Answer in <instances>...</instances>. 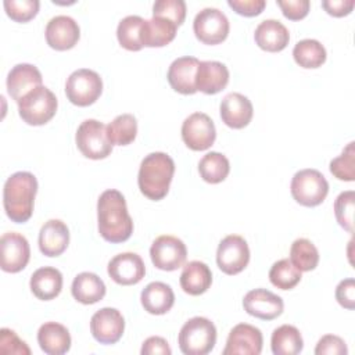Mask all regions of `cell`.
Segmentation results:
<instances>
[{
	"label": "cell",
	"mask_w": 355,
	"mask_h": 355,
	"mask_svg": "<svg viewBox=\"0 0 355 355\" xmlns=\"http://www.w3.org/2000/svg\"><path fill=\"white\" fill-rule=\"evenodd\" d=\"M98 233L105 241L123 243L133 233V220L123 194L115 189L103 191L97 201Z\"/></svg>",
	"instance_id": "1"
},
{
	"label": "cell",
	"mask_w": 355,
	"mask_h": 355,
	"mask_svg": "<svg viewBox=\"0 0 355 355\" xmlns=\"http://www.w3.org/2000/svg\"><path fill=\"white\" fill-rule=\"evenodd\" d=\"M37 193V180L33 173L19 171L12 173L3 187V205L7 216L15 223L29 220Z\"/></svg>",
	"instance_id": "2"
},
{
	"label": "cell",
	"mask_w": 355,
	"mask_h": 355,
	"mask_svg": "<svg viewBox=\"0 0 355 355\" xmlns=\"http://www.w3.org/2000/svg\"><path fill=\"white\" fill-rule=\"evenodd\" d=\"M175 173V162L166 153H151L140 164L137 184L147 198L162 200L168 191Z\"/></svg>",
	"instance_id": "3"
},
{
	"label": "cell",
	"mask_w": 355,
	"mask_h": 355,
	"mask_svg": "<svg viewBox=\"0 0 355 355\" xmlns=\"http://www.w3.org/2000/svg\"><path fill=\"white\" fill-rule=\"evenodd\" d=\"M178 343L184 355H207L215 347L216 327L207 318H191L182 326Z\"/></svg>",
	"instance_id": "4"
},
{
	"label": "cell",
	"mask_w": 355,
	"mask_h": 355,
	"mask_svg": "<svg viewBox=\"0 0 355 355\" xmlns=\"http://www.w3.org/2000/svg\"><path fill=\"white\" fill-rule=\"evenodd\" d=\"M55 94L46 86H37L18 101V112L28 125L39 126L47 123L57 111Z\"/></svg>",
	"instance_id": "5"
},
{
	"label": "cell",
	"mask_w": 355,
	"mask_h": 355,
	"mask_svg": "<svg viewBox=\"0 0 355 355\" xmlns=\"http://www.w3.org/2000/svg\"><path fill=\"white\" fill-rule=\"evenodd\" d=\"M293 198L304 207L322 204L329 193V183L318 169H301L295 172L290 184Z\"/></svg>",
	"instance_id": "6"
},
{
	"label": "cell",
	"mask_w": 355,
	"mask_h": 355,
	"mask_svg": "<svg viewBox=\"0 0 355 355\" xmlns=\"http://www.w3.org/2000/svg\"><path fill=\"white\" fill-rule=\"evenodd\" d=\"M76 146L90 159L107 158L112 151V143L107 135V126L97 119L83 121L76 130Z\"/></svg>",
	"instance_id": "7"
},
{
	"label": "cell",
	"mask_w": 355,
	"mask_h": 355,
	"mask_svg": "<svg viewBox=\"0 0 355 355\" xmlns=\"http://www.w3.org/2000/svg\"><path fill=\"white\" fill-rule=\"evenodd\" d=\"M103 92V80L96 71L80 68L73 71L65 83V94L68 100L78 107H87L100 97Z\"/></svg>",
	"instance_id": "8"
},
{
	"label": "cell",
	"mask_w": 355,
	"mask_h": 355,
	"mask_svg": "<svg viewBox=\"0 0 355 355\" xmlns=\"http://www.w3.org/2000/svg\"><path fill=\"white\" fill-rule=\"evenodd\" d=\"M227 17L215 7L202 8L193 21V31L196 37L204 44H219L229 35Z\"/></svg>",
	"instance_id": "9"
},
{
	"label": "cell",
	"mask_w": 355,
	"mask_h": 355,
	"mask_svg": "<svg viewBox=\"0 0 355 355\" xmlns=\"http://www.w3.org/2000/svg\"><path fill=\"white\" fill-rule=\"evenodd\" d=\"M250 262V248L244 237L229 234L220 240L216 250V263L226 275H237Z\"/></svg>",
	"instance_id": "10"
},
{
	"label": "cell",
	"mask_w": 355,
	"mask_h": 355,
	"mask_svg": "<svg viewBox=\"0 0 355 355\" xmlns=\"http://www.w3.org/2000/svg\"><path fill=\"white\" fill-rule=\"evenodd\" d=\"M150 257L155 268L172 272L183 266L187 258V248L180 239L164 234L153 241L150 247Z\"/></svg>",
	"instance_id": "11"
},
{
	"label": "cell",
	"mask_w": 355,
	"mask_h": 355,
	"mask_svg": "<svg viewBox=\"0 0 355 355\" xmlns=\"http://www.w3.org/2000/svg\"><path fill=\"white\" fill-rule=\"evenodd\" d=\"M216 139L214 121L204 112H193L182 123V140L194 151L208 150Z\"/></svg>",
	"instance_id": "12"
},
{
	"label": "cell",
	"mask_w": 355,
	"mask_h": 355,
	"mask_svg": "<svg viewBox=\"0 0 355 355\" xmlns=\"http://www.w3.org/2000/svg\"><path fill=\"white\" fill-rule=\"evenodd\" d=\"M0 251L1 269L8 273L22 270L31 258V247L28 240L15 232H8L1 236Z\"/></svg>",
	"instance_id": "13"
},
{
	"label": "cell",
	"mask_w": 355,
	"mask_h": 355,
	"mask_svg": "<svg viewBox=\"0 0 355 355\" xmlns=\"http://www.w3.org/2000/svg\"><path fill=\"white\" fill-rule=\"evenodd\" d=\"M125 330V319L116 308H101L90 319V331L100 344H115Z\"/></svg>",
	"instance_id": "14"
},
{
	"label": "cell",
	"mask_w": 355,
	"mask_h": 355,
	"mask_svg": "<svg viewBox=\"0 0 355 355\" xmlns=\"http://www.w3.org/2000/svg\"><path fill=\"white\" fill-rule=\"evenodd\" d=\"M263 337L258 327L248 323L236 324L226 340L223 355H259Z\"/></svg>",
	"instance_id": "15"
},
{
	"label": "cell",
	"mask_w": 355,
	"mask_h": 355,
	"mask_svg": "<svg viewBox=\"0 0 355 355\" xmlns=\"http://www.w3.org/2000/svg\"><path fill=\"white\" fill-rule=\"evenodd\" d=\"M244 311L262 320H273L283 313L284 304L282 297L266 288H255L248 291L243 298Z\"/></svg>",
	"instance_id": "16"
},
{
	"label": "cell",
	"mask_w": 355,
	"mask_h": 355,
	"mask_svg": "<svg viewBox=\"0 0 355 355\" xmlns=\"http://www.w3.org/2000/svg\"><path fill=\"white\" fill-rule=\"evenodd\" d=\"M110 277L121 286L137 284L146 275V266L140 255L135 252H121L111 258L107 266Z\"/></svg>",
	"instance_id": "17"
},
{
	"label": "cell",
	"mask_w": 355,
	"mask_h": 355,
	"mask_svg": "<svg viewBox=\"0 0 355 355\" xmlns=\"http://www.w3.org/2000/svg\"><path fill=\"white\" fill-rule=\"evenodd\" d=\"M44 33L47 44L58 51L72 49L80 37L79 25L69 15L53 17L47 22Z\"/></svg>",
	"instance_id": "18"
},
{
	"label": "cell",
	"mask_w": 355,
	"mask_h": 355,
	"mask_svg": "<svg viewBox=\"0 0 355 355\" xmlns=\"http://www.w3.org/2000/svg\"><path fill=\"white\" fill-rule=\"evenodd\" d=\"M219 112L225 125L232 129H243L251 122L254 108L248 97L241 93L233 92L222 98Z\"/></svg>",
	"instance_id": "19"
},
{
	"label": "cell",
	"mask_w": 355,
	"mask_h": 355,
	"mask_svg": "<svg viewBox=\"0 0 355 355\" xmlns=\"http://www.w3.org/2000/svg\"><path fill=\"white\" fill-rule=\"evenodd\" d=\"M200 61L196 57L184 55L176 58L168 69V82L171 87L182 94H194L196 87V75Z\"/></svg>",
	"instance_id": "20"
},
{
	"label": "cell",
	"mask_w": 355,
	"mask_h": 355,
	"mask_svg": "<svg viewBox=\"0 0 355 355\" xmlns=\"http://www.w3.org/2000/svg\"><path fill=\"white\" fill-rule=\"evenodd\" d=\"M69 244V229L60 219H49L39 232V248L46 257L61 255Z\"/></svg>",
	"instance_id": "21"
},
{
	"label": "cell",
	"mask_w": 355,
	"mask_h": 355,
	"mask_svg": "<svg viewBox=\"0 0 355 355\" xmlns=\"http://www.w3.org/2000/svg\"><path fill=\"white\" fill-rule=\"evenodd\" d=\"M37 86H42V73L32 64H17L8 72L7 92L17 103Z\"/></svg>",
	"instance_id": "22"
},
{
	"label": "cell",
	"mask_w": 355,
	"mask_h": 355,
	"mask_svg": "<svg viewBox=\"0 0 355 355\" xmlns=\"http://www.w3.org/2000/svg\"><path fill=\"white\" fill-rule=\"evenodd\" d=\"M229 83V69L219 61H200L196 87L205 94H216Z\"/></svg>",
	"instance_id": "23"
},
{
	"label": "cell",
	"mask_w": 355,
	"mask_h": 355,
	"mask_svg": "<svg viewBox=\"0 0 355 355\" xmlns=\"http://www.w3.org/2000/svg\"><path fill=\"white\" fill-rule=\"evenodd\" d=\"M254 39L259 49L269 53H277L286 49V46L288 44L290 33L280 21L263 19L255 28Z\"/></svg>",
	"instance_id": "24"
},
{
	"label": "cell",
	"mask_w": 355,
	"mask_h": 355,
	"mask_svg": "<svg viewBox=\"0 0 355 355\" xmlns=\"http://www.w3.org/2000/svg\"><path fill=\"white\" fill-rule=\"evenodd\" d=\"M37 343L44 354L62 355L71 348V334L64 324L46 322L37 330Z\"/></svg>",
	"instance_id": "25"
},
{
	"label": "cell",
	"mask_w": 355,
	"mask_h": 355,
	"mask_svg": "<svg viewBox=\"0 0 355 355\" xmlns=\"http://www.w3.org/2000/svg\"><path fill=\"white\" fill-rule=\"evenodd\" d=\"M140 301L144 308L151 315H164L171 311L175 304V294L169 284L162 282L148 283L141 294Z\"/></svg>",
	"instance_id": "26"
},
{
	"label": "cell",
	"mask_w": 355,
	"mask_h": 355,
	"mask_svg": "<svg viewBox=\"0 0 355 355\" xmlns=\"http://www.w3.org/2000/svg\"><path fill=\"white\" fill-rule=\"evenodd\" d=\"M29 286L36 298L42 301H50L61 293L62 275L53 266H43L32 273Z\"/></svg>",
	"instance_id": "27"
},
{
	"label": "cell",
	"mask_w": 355,
	"mask_h": 355,
	"mask_svg": "<svg viewBox=\"0 0 355 355\" xmlns=\"http://www.w3.org/2000/svg\"><path fill=\"white\" fill-rule=\"evenodd\" d=\"M179 282L184 293L200 295L209 288L212 283V272L207 263L201 261H190L183 266Z\"/></svg>",
	"instance_id": "28"
},
{
	"label": "cell",
	"mask_w": 355,
	"mask_h": 355,
	"mask_svg": "<svg viewBox=\"0 0 355 355\" xmlns=\"http://www.w3.org/2000/svg\"><path fill=\"white\" fill-rule=\"evenodd\" d=\"M105 284L104 282L92 272H82L79 273L71 286L72 297L85 305H92L98 302L105 295Z\"/></svg>",
	"instance_id": "29"
},
{
	"label": "cell",
	"mask_w": 355,
	"mask_h": 355,
	"mask_svg": "<svg viewBox=\"0 0 355 355\" xmlns=\"http://www.w3.org/2000/svg\"><path fill=\"white\" fill-rule=\"evenodd\" d=\"M178 25L161 17L144 19L141 29V44L146 47H162L171 43L176 36Z\"/></svg>",
	"instance_id": "30"
},
{
	"label": "cell",
	"mask_w": 355,
	"mask_h": 355,
	"mask_svg": "<svg viewBox=\"0 0 355 355\" xmlns=\"http://www.w3.org/2000/svg\"><path fill=\"white\" fill-rule=\"evenodd\" d=\"M270 347L275 355H297L304 348V340L295 326L282 324L273 330Z\"/></svg>",
	"instance_id": "31"
},
{
	"label": "cell",
	"mask_w": 355,
	"mask_h": 355,
	"mask_svg": "<svg viewBox=\"0 0 355 355\" xmlns=\"http://www.w3.org/2000/svg\"><path fill=\"white\" fill-rule=\"evenodd\" d=\"M294 61L306 69L319 68L326 61V49L316 39H302L293 49Z\"/></svg>",
	"instance_id": "32"
},
{
	"label": "cell",
	"mask_w": 355,
	"mask_h": 355,
	"mask_svg": "<svg viewBox=\"0 0 355 355\" xmlns=\"http://www.w3.org/2000/svg\"><path fill=\"white\" fill-rule=\"evenodd\" d=\"M198 172L202 180L211 184H216L227 178L230 172V164L226 155H223L222 153L211 151L200 159Z\"/></svg>",
	"instance_id": "33"
},
{
	"label": "cell",
	"mask_w": 355,
	"mask_h": 355,
	"mask_svg": "<svg viewBox=\"0 0 355 355\" xmlns=\"http://www.w3.org/2000/svg\"><path fill=\"white\" fill-rule=\"evenodd\" d=\"M144 19L139 15H128L122 18L116 28V37L119 44L129 51H139L141 44V29Z\"/></svg>",
	"instance_id": "34"
},
{
	"label": "cell",
	"mask_w": 355,
	"mask_h": 355,
	"mask_svg": "<svg viewBox=\"0 0 355 355\" xmlns=\"http://www.w3.org/2000/svg\"><path fill=\"white\" fill-rule=\"evenodd\" d=\"M110 141L116 146L130 144L137 135V121L132 114H121L107 125Z\"/></svg>",
	"instance_id": "35"
},
{
	"label": "cell",
	"mask_w": 355,
	"mask_h": 355,
	"mask_svg": "<svg viewBox=\"0 0 355 355\" xmlns=\"http://www.w3.org/2000/svg\"><path fill=\"white\" fill-rule=\"evenodd\" d=\"M290 261L301 272L313 270L319 263V251L308 239H297L290 248Z\"/></svg>",
	"instance_id": "36"
},
{
	"label": "cell",
	"mask_w": 355,
	"mask_h": 355,
	"mask_svg": "<svg viewBox=\"0 0 355 355\" xmlns=\"http://www.w3.org/2000/svg\"><path fill=\"white\" fill-rule=\"evenodd\" d=\"M270 283L280 290H291L301 280V270H298L288 258L279 259L269 269Z\"/></svg>",
	"instance_id": "37"
},
{
	"label": "cell",
	"mask_w": 355,
	"mask_h": 355,
	"mask_svg": "<svg viewBox=\"0 0 355 355\" xmlns=\"http://www.w3.org/2000/svg\"><path fill=\"white\" fill-rule=\"evenodd\" d=\"M354 141H349L343 153L330 161V172L338 180L354 182L355 180V147Z\"/></svg>",
	"instance_id": "38"
},
{
	"label": "cell",
	"mask_w": 355,
	"mask_h": 355,
	"mask_svg": "<svg viewBox=\"0 0 355 355\" xmlns=\"http://www.w3.org/2000/svg\"><path fill=\"white\" fill-rule=\"evenodd\" d=\"M354 211H355L354 190H347L340 193L334 201V215L338 225L348 233H354Z\"/></svg>",
	"instance_id": "39"
},
{
	"label": "cell",
	"mask_w": 355,
	"mask_h": 355,
	"mask_svg": "<svg viewBox=\"0 0 355 355\" xmlns=\"http://www.w3.org/2000/svg\"><path fill=\"white\" fill-rule=\"evenodd\" d=\"M153 17L166 18L179 26L186 18V3L183 0H157L153 6Z\"/></svg>",
	"instance_id": "40"
},
{
	"label": "cell",
	"mask_w": 355,
	"mask_h": 355,
	"mask_svg": "<svg viewBox=\"0 0 355 355\" xmlns=\"http://www.w3.org/2000/svg\"><path fill=\"white\" fill-rule=\"evenodd\" d=\"M7 15L17 22H28L39 11V0H4Z\"/></svg>",
	"instance_id": "41"
},
{
	"label": "cell",
	"mask_w": 355,
	"mask_h": 355,
	"mask_svg": "<svg viewBox=\"0 0 355 355\" xmlns=\"http://www.w3.org/2000/svg\"><path fill=\"white\" fill-rule=\"evenodd\" d=\"M0 352L1 354H31L29 347L22 341L15 331L3 327L0 331Z\"/></svg>",
	"instance_id": "42"
},
{
	"label": "cell",
	"mask_w": 355,
	"mask_h": 355,
	"mask_svg": "<svg viewBox=\"0 0 355 355\" xmlns=\"http://www.w3.org/2000/svg\"><path fill=\"white\" fill-rule=\"evenodd\" d=\"M347 352L345 341L334 334L323 336L315 347L316 355H347Z\"/></svg>",
	"instance_id": "43"
},
{
	"label": "cell",
	"mask_w": 355,
	"mask_h": 355,
	"mask_svg": "<svg viewBox=\"0 0 355 355\" xmlns=\"http://www.w3.org/2000/svg\"><path fill=\"white\" fill-rule=\"evenodd\" d=\"M277 6L280 7L283 15L291 21L302 19L309 12L308 0H277Z\"/></svg>",
	"instance_id": "44"
},
{
	"label": "cell",
	"mask_w": 355,
	"mask_h": 355,
	"mask_svg": "<svg viewBox=\"0 0 355 355\" xmlns=\"http://www.w3.org/2000/svg\"><path fill=\"white\" fill-rule=\"evenodd\" d=\"M336 300L337 302L347 308H355V280L352 277L341 280L336 287Z\"/></svg>",
	"instance_id": "45"
},
{
	"label": "cell",
	"mask_w": 355,
	"mask_h": 355,
	"mask_svg": "<svg viewBox=\"0 0 355 355\" xmlns=\"http://www.w3.org/2000/svg\"><path fill=\"white\" fill-rule=\"evenodd\" d=\"M227 4L240 15L255 17L263 11L266 1L265 0H229Z\"/></svg>",
	"instance_id": "46"
},
{
	"label": "cell",
	"mask_w": 355,
	"mask_h": 355,
	"mask_svg": "<svg viewBox=\"0 0 355 355\" xmlns=\"http://www.w3.org/2000/svg\"><path fill=\"white\" fill-rule=\"evenodd\" d=\"M143 355H154V354H161V355H171L172 351L168 345V341L162 337L158 336H153L148 337L143 345H141V351Z\"/></svg>",
	"instance_id": "47"
},
{
	"label": "cell",
	"mask_w": 355,
	"mask_h": 355,
	"mask_svg": "<svg viewBox=\"0 0 355 355\" xmlns=\"http://www.w3.org/2000/svg\"><path fill=\"white\" fill-rule=\"evenodd\" d=\"M355 6L354 0H323L322 7L333 17L348 15Z\"/></svg>",
	"instance_id": "48"
}]
</instances>
